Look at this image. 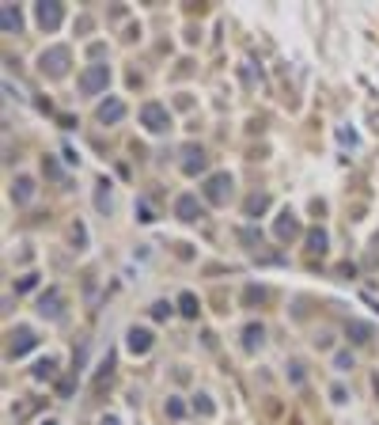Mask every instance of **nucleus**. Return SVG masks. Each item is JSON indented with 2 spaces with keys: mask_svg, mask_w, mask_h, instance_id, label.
<instances>
[{
  "mask_svg": "<svg viewBox=\"0 0 379 425\" xmlns=\"http://www.w3.org/2000/svg\"><path fill=\"white\" fill-rule=\"evenodd\" d=\"M42 425H58V422H42Z\"/></svg>",
  "mask_w": 379,
  "mask_h": 425,
  "instance_id": "c85d7f7f",
  "label": "nucleus"
},
{
  "mask_svg": "<svg viewBox=\"0 0 379 425\" xmlns=\"http://www.w3.org/2000/svg\"><path fill=\"white\" fill-rule=\"evenodd\" d=\"M38 69L50 72V76H64V72H69V46H50V50H42Z\"/></svg>",
  "mask_w": 379,
  "mask_h": 425,
  "instance_id": "20e7f679",
  "label": "nucleus"
},
{
  "mask_svg": "<svg viewBox=\"0 0 379 425\" xmlns=\"http://www.w3.org/2000/svg\"><path fill=\"white\" fill-rule=\"evenodd\" d=\"M141 122H144V130H148V133H167V130H171V114H167L164 103H144V107H141Z\"/></svg>",
  "mask_w": 379,
  "mask_h": 425,
  "instance_id": "7ed1b4c3",
  "label": "nucleus"
},
{
  "mask_svg": "<svg viewBox=\"0 0 379 425\" xmlns=\"http://www.w3.org/2000/svg\"><path fill=\"white\" fill-rule=\"evenodd\" d=\"M273 232H277L281 243H292V239L300 236V220H296V213H292V209H285V213L277 216V224H273Z\"/></svg>",
  "mask_w": 379,
  "mask_h": 425,
  "instance_id": "6e6552de",
  "label": "nucleus"
},
{
  "mask_svg": "<svg viewBox=\"0 0 379 425\" xmlns=\"http://www.w3.org/2000/svg\"><path fill=\"white\" fill-rule=\"evenodd\" d=\"M308 243H311V251H326V243H330V239H326V232H322V228H311L308 232Z\"/></svg>",
  "mask_w": 379,
  "mask_h": 425,
  "instance_id": "aec40b11",
  "label": "nucleus"
},
{
  "mask_svg": "<svg viewBox=\"0 0 379 425\" xmlns=\"http://www.w3.org/2000/svg\"><path fill=\"white\" fill-rule=\"evenodd\" d=\"M345 334H349L353 342H368V338H372V327H368V323H360V319H353V323L345 327Z\"/></svg>",
  "mask_w": 379,
  "mask_h": 425,
  "instance_id": "dca6fc26",
  "label": "nucleus"
},
{
  "mask_svg": "<svg viewBox=\"0 0 379 425\" xmlns=\"http://www.w3.org/2000/svg\"><path fill=\"white\" fill-rule=\"evenodd\" d=\"M61 293L58 288H46L42 296H38V315H46V319H61Z\"/></svg>",
  "mask_w": 379,
  "mask_h": 425,
  "instance_id": "1a4fd4ad",
  "label": "nucleus"
},
{
  "mask_svg": "<svg viewBox=\"0 0 379 425\" xmlns=\"http://www.w3.org/2000/svg\"><path fill=\"white\" fill-rule=\"evenodd\" d=\"M193 410H201L205 418H213V410H216V406L209 403V395H197V399H193Z\"/></svg>",
  "mask_w": 379,
  "mask_h": 425,
  "instance_id": "4be33fe9",
  "label": "nucleus"
},
{
  "mask_svg": "<svg viewBox=\"0 0 379 425\" xmlns=\"http://www.w3.org/2000/svg\"><path fill=\"white\" fill-rule=\"evenodd\" d=\"M42 167H46V175H50V179H61V167H58V164H53V159H46V164H42Z\"/></svg>",
  "mask_w": 379,
  "mask_h": 425,
  "instance_id": "bb28decb",
  "label": "nucleus"
},
{
  "mask_svg": "<svg viewBox=\"0 0 379 425\" xmlns=\"http://www.w3.org/2000/svg\"><path fill=\"white\" fill-rule=\"evenodd\" d=\"M182 156H186V159H182V171H186V175L205 171V164H209V159H205V152H201V148H186Z\"/></svg>",
  "mask_w": 379,
  "mask_h": 425,
  "instance_id": "4468645a",
  "label": "nucleus"
},
{
  "mask_svg": "<svg viewBox=\"0 0 379 425\" xmlns=\"http://www.w3.org/2000/svg\"><path fill=\"white\" fill-rule=\"evenodd\" d=\"M231 187H236V179H231L228 171H216V175H209V179H205L201 194H205V202H209V205H228Z\"/></svg>",
  "mask_w": 379,
  "mask_h": 425,
  "instance_id": "f257e3e1",
  "label": "nucleus"
},
{
  "mask_svg": "<svg viewBox=\"0 0 379 425\" xmlns=\"http://www.w3.org/2000/svg\"><path fill=\"white\" fill-rule=\"evenodd\" d=\"M103 425H118V418H114V414H110V418H103Z\"/></svg>",
  "mask_w": 379,
  "mask_h": 425,
  "instance_id": "cd10ccee",
  "label": "nucleus"
},
{
  "mask_svg": "<svg viewBox=\"0 0 379 425\" xmlns=\"http://www.w3.org/2000/svg\"><path fill=\"white\" fill-rule=\"evenodd\" d=\"M265 209H270V194H251V198H247V205H243L247 216H258V213H265Z\"/></svg>",
  "mask_w": 379,
  "mask_h": 425,
  "instance_id": "2eb2a0df",
  "label": "nucleus"
},
{
  "mask_svg": "<svg viewBox=\"0 0 379 425\" xmlns=\"http://www.w3.org/2000/svg\"><path fill=\"white\" fill-rule=\"evenodd\" d=\"M35 331H30V327H15V331H12V342H8V357H23V354H27V349H35Z\"/></svg>",
  "mask_w": 379,
  "mask_h": 425,
  "instance_id": "39448f33",
  "label": "nucleus"
},
{
  "mask_svg": "<svg viewBox=\"0 0 379 425\" xmlns=\"http://www.w3.org/2000/svg\"><path fill=\"white\" fill-rule=\"evenodd\" d=\"M262 342H265V327L262 323H247L243 327V349L254 354V349H262Z\"/></svg>",
  "mask_w": 379,
  "mask_h": 425,
  "instance_id": "ddd939ff",
  "label": "nucleus"
},
{
  "mask_svg": "<svg viewBox=\"0 0 379 425\" xmlns=\"http://www.w3.org/2000/svg\"><path fill=\"white\" fill-rule=\"evenodd\" d=\"M125 346H129V354H136V357H144L152 349V331L148 327H129V334H125Z\"/></svg>",
  "mask_w": 379,
  "mask_h": 425,
  "instance_id": "423d86ee",
  "label": "nucleus"
},
{
  "mask_svg": "<svg viewBox=\"0 0 379 425\" xmlns=\"http://www.w3.org/2000/svg\"><path fill=\"white\" fill-rule=\"evenodd\" d=\"M330 399H334V403L342 406V403H349V391H345L342 383H334V388H330Z\"/></svg>",
  "mask_w": 379,
  "mask_h": 425,
  "instance_id": "393cba45",
  "label": "nucleus"
},
{
  "mask_svg": "<svg viewBox=\"0 0 379 425\" xmlns=\"http://www.w3.org/2000/svg\"><path fill=\"white\" fill-rule=\"evenodd\" d=\"M125 118V103L122 99H114V95H110L107 103H99V122L103 125H114V122H122Z\"/></svg>",
  "mask_w": 379,
  "mask_h": 425,
  "instance_id": "f8f14e48",
  "label": "nucleus"
},
{
  "mask_svg": "<svg viewBox=\"0 0 379 425\" xmlns=\"http://www.w3.org/2000/svg\"><path fill=\"white\" fill-rule=\"evenodd\" d=\"M107 84H110V65H87L76 80L80 95H99V92H107Z\"/></svg>",
  "mask_w": 379,
  "mask_h": 425,
  "instance_id": "f03ea898",
  "label": "nucleus"
},
{
  "mask_svg": "<svg viewBox=\"0 0 379 425\" xmlns=\"http://www.w3.org/2000/svg\"><path fill=\"white\" fill-rule=\"evenodd\" d=\"M12 202L15 205H30V202H35V179H30V175H19V179L12 182Z\"/></svg>",
  "mask_w": 379,
  "mask_h": 425,
  "instance_id": "9b49d317",
  "label": "nucleus"
},
{
  "mask_svg": "<svg viewBox=\"0 0 379 425\" xmlns=\"http://www.w3.org/2000/svg\"><path fill=\"white\" fill-rule=\"evenodd\" d=\"M152 319H171V304H167V300L152 304Z\"/></svg>",
  "mask_w": 379,
  "mask_h": 425,
  "instance_id": "b1692460",
  "label": "nucleus"
},
{
  "mask_svg": "<svg viewBox=\"0 0 379 425\" xmlns=\"http://www.w3.org/2000/svg\"><path fill=\"white\" fill-rule=\"evenodd\" d=\"M353 365H357V361H353V354H349V349H342V354L334 357V368H337V372H349Z\"/></svg>",
  "mask_w": 379,
  "mask_h": 425,
  "instance_id": "412c9836",
  "label": "nucleus"
},
{
  "mask_svg": "<svg viewBox=\"0 0 379 425\" xmlns=\"http://www.w3.org/2000/svg\"><path fill=\"white\" fill-rule=\"evenodd\" d=\"M99 187H103V190H99V194H95V205H99V209H107V213H110V190H107L110 182H99Z\"/></svg>",
  "mask_w": 379,
  "mask_h": 425,
  "instance_id": "5701e85b",
  "label": "nucleus"
},
{
  "mask_svg": "<svg viewBox=\"0 0 379 425\" xmlns=\"http://www.w3.org/2000/svg\"><path fill=\"white\" fill-rule=\"evenodd\" d=\"M12 31H19V8L4 4V35H12Z\"/></svg>",
  "mask_w": 379,
  "mask_h": 425,
  "instance_id": "6ab92c4d",
  "label": "nucleus"
},
{
  "mask_svg": "<svg viewBox=\"0 0 379 425\" xmlns=\"http://www.w3.org/2000/svg\"><path fill=\"white\" fill-rule=\"evenodd\" d=\"M35 15H38V23H42L46 31H58V27H61V19H64V8L50 0V4H38V12H35Z\"/></svg>",
  "mask_w": 379,
  "mask_h": 425,
  "instance_id": "9d476101",
  "label": "nucleus"
},
{
  "mask_svg": "<svg viewBox=\"0 0 379 425\" xmlns=\"http://www.w3.org/2000/svg\"><path fill=\"white\" fill-rule=\"evenodd\" d=\"M53 372H58V361L53 357H42L35 365V380H53Z\"/></svg>",
  "mask_w": 379,
  "mask_h": 425,
  "instance_id": "f3484780",
  "label": "nucleus"
},
{
  "mask_svg": "<svg viewBox=\"0 0 379 425\" xmlns=\"http://www.w3.org/2000/svg\"><path fill=\"white\" fill-rule=\"evenodd\" d=\"M179 311H182L186 319H193V315H197V296H193V293H182V296H179Z\"/></svg>",
  "mask_w": 379,
  "mask_h": 425,
  "instance_id": "a211bd4d",
  "label": "nucleus"
},
{
  "mask_svg": "<svg viewBox=\"0 0 379 425\" xmlns=\"http://www.w3.org/2000/svg\"><path fill=\"white\" fill-rule=\"evenodd\" d=\"M175 216H179V220H201V216H205V205L197 202V194H182L179 202H175Z\"/></svg>",
  "mask_w": 379,
  "mask_h": 425,
  "instance_id": "0eeeda50",
  "label": "nucleus"
},
{
  "mask_svg": "<svg viewBox=\"0 0 379 425\" xmlns=\"http://www.w3.org/2000/svg\"><path fill=\"white\" fill-rule=\"evenodd\" d=\"M167 414H171V418H182V414H186V406H182L179 399H167Z\"/></svg>",
  "mask_w": 379,
  "mask_h": 425,
  "instance_id": "a878e982",
  "label": "nucleus"
}]
</instances>
